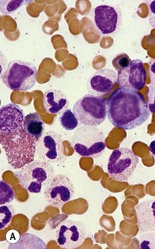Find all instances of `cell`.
<instances>
[{
  "label": "cell",
  "mask_w": 155,
  "mask_h": 249,
  "mask_svg": "<svg viewBox=\"0 0 155 249\" xmlns=\"http://www.w3.org/2000/svg\"><path fill=\"white\" fill-rule=\"evenodd\" d=\"M19 183L31 194H39L54 178L53 166L41 160H33L15 172Z\"/></svg>",
  "instance_id": "3957f363"
},
{
  "label": "cell",
  "mask_w": 155,
  "mask_h": 249,
  "mask_svg": "<svg viewBox=\"0 0 155 249\" xmlns=\"http://www.w3.org/2000/svg\"><path fill=\"white\" fill-rule=\"evenodd\" d=\"M150 151L154 156H155V141H153L152 142L150 143Z\"/></svg>",
  "instance_id": "d4e9b609"
},
{
  "label": "cell",
  "mask_w": 155,
  "mask_h": 249,
  "mask_svg": "<svg viewBox=\"0 0 155 249\" xmlns=\"http://www.w3.org/2000/svg\"><path fill=\"white\" fill-rule=\"evenodd\" d=\"M71 146L81 157L97 158L106 149L105 135L97 127L83 125L74 133Z\"/></svg>",
  "instance_id": "277c9868"
},
{
  "label": "cell",
  "mask_w": 155,
  "mask_h": 249,
  "mask_svg": "<svg viewBox=\"0 0 155 249\" xmlns=\"http://www.w3.org/2000/svg\"><path fill=\"white\" fill-rule=\"evenodd\" d=\"M43 106L48 114H61L69 107L67 96L64 92L56 89H50L44 93Z\"/></svg>",
  "instance_id": "9a60e30c"
},
{
  "label": "cell",
  "mask_w": 155,
  "mask_h": 249,
  "mask_svg": "<svg viewBox=\"0 0 155 249\" xmlns=\"http://www.w3.org/2000/svg\"><path fill=\"white\" fill-rule=\"evenodd\" d=\"M117 83L120 88L141 90L146 84V71L143 61L131 60L128 67L117 72Z\"/></svg>",
  "instance_id": "7c38bea8"
},
{
  "label": "cell",
  "mask_w": 155,
  "mask_h": 249,
  "mask_svg": "<svg viewBox=\"0 0 155 249\" xmlns=\"http://www.w3.org/2000/svg\"><path fill=\"white\" fill-rule=\"evenodd\" d=\"M38 69L34 64L21 60H13L2 76V81L12 90L27 91L35 85Z\"/></svg>",
  "instance_id": "8992f818"
},
{
  "label": "cell",
  "mask_w": 155,
  "mask_h": 249,
  "mask_svg": "<svg viewBox=\"0 0 155 249\" xmlns=\"http://www.w3.org/2000/svg\"><path fill=\"white\" fill-rule=\"evenodd\" d=\"M24 127L27 133L38 142L45 131V124L38 113H31L25 116Z\"/></svg>",
  "instance_id": "2e32d148"
},
{
  "label": "cell",
  "mask_w": 155,
  "mask_h": 249,
  "mask_svg": "<svg viewBox=\"0 0 155 249\" xmlns=\"http://www.w3.org/2000/svg\"><path fill=\"white\" fill-rule=\"evenodd\" d=\"M59 123L64 129L72 131L78 126V120L75 113L70 109H66L59 117Z\"/></svg>",
  "instance_id": "d6986e66"
},
{
  "label": "cell",
  "mask_w": 155,
  "mask_h": 249,
  "mask_svg": "<svg viewBox=\"0 0 155 249\" xmlns=\"http://www.w3.org/2000/svg\"><path fill=\"white\" fill-rule=\"evenodd\" d=\"M136 212L139 230L145 233L155 232V199L139 203Z\"/></svg>",
  "instance_id": "5bb4252c"
},
{
  "label": "cell",
  "mask_w": 155,
  "mask_h": 249,
  "mask_svg": "<svg viewBox=\"0 0 155 249\" xmlns=\"http://www.w3.org/2000/svg\"><path fill=\"white\" fill-rule=\"evenodd\" d=\"M131 58L127 54L120 53L113 59V66L119 72L121 69H126V67H128L129 64H131Z\"/></svg>",
  "instance_id": "603a6c76"
},
{
  "label": "cell",
  "mask_w": 155,
  "mask_h": 249,
  "mask_svg": "<svg viewBox=\"0 0 155 249\" xmlns=\"http://www.w3.org/2000/svg\"><path fill=\"white\" fill-rule=\"evenodd\" d=\"M139 161V157L131 149H116L107 161V173L114 180L127 182L136 169Z\"/></svg>",
  "instance_id": "52a82bcc"
},
{
  "label": "cell",
  "mask_w": 155,
  "mask_h": 249,
  "mask_svg": "<svg viewBox=\"0 0 155 249\" xmlns=\"http://www.w3.org/2000/svg\"><path fill=\"white\" fill-rule=\"evenodd\" d=\"M149 21H150V25H151L154 28H155V17H150Z\"/></svg>",
  "instance_id": "484cf974"
},
{
  "label": "cell",
  "mask_w": 155,
  "mask_h": 249,
  "mask_svg": "<svg viewBox=\"0 0 155 249\" xmlns=\"http://www.w3.org/2000/svg\"><path fill=\"white\" fill-rule=\"evenodd\" d=\"M150 85L149 86V109L151 113H155V61L150 64Z\"/></svg>",
  "instance_id": "ffe728a7"
},
{
  "label": "cell",
  "mask_w": 155,
  "mask_h": 249,
  "mask_svg": "<svg viewBox=\"0 0 155 249\" xmlns=\"http://www.w3.org/2000/svg\"><path fill=\"white\" fill-rule=\"evenodd\" d=\"M15 212L11 205H2L0 207V230L8 227L10 225Z\"/></svg>",
  "instance_id": "44dd1931"
},
{
  "label": "cell",
  "mask_w": 155,
  "mask_h": 249,
  "mask_svg": "<svg viewBox=\"0 0 155 249\" xmlns=\"http://www.w3.org/2000/svg\"><path fill=\"white\" fill-rule=\"evenodd\" d=\"M22 109L8 104L0 109V142L5 151L8 164L19 170L34 160L38 141L24 127Z\"/></svg>",
  "instance_id": "6da1fadb"
},
{
  "label": "cell",
  "mask_w": 155,
  "mask_h": 249,
  "mask_svg": "<svg viewBox=\"0 0 155 249\" xmlns=\"http://www.w3.org/2000/svg\"><path fill=\"white\" fill-rule=\"evenodd\" d=\"M116 82H117V74L114 70L100 69L89 77L87 88L89 94L93 96L103 97L113 90Z\"/></svg>",
  "instance_id": "4fadbf2b"
},
{
  "label": "cell",
  "mask_w": 155,
  "mask_h": 249,
  "mask_svg": "<svg viewBox=\"0 0 155 249\" xmlns=\"http://www.w3.org/2000/svg\"><path fill=\"white\" fill-rule=\"evenodd\" d=\"M94 23L103 36L116 34L121 26L120 8L107 4L97 6L94 10Z\"/></svg>",
  "instance_id": "9c48e42d"
},
{
  "label": "cell",
  "mask_w": 155,
  "mask_h": 249,
  "mask_svg": "<svg viewBox=\"0 0 155 249\" xmlns=\"http://www.w3.org/2000/svg\"><path fill=\"white\" fill-rule=\"evenodd\" d=\"M73 112L82 124L97 127L107 118V101L104 97L88 94L75 104Z\"/></svg>",
  "instance_id": "5b68a950"
},
{
  "label": "cell",
  "mask_w": 155,
  "mask_h": 249,
  "mask_svg": "<svg viewBox=\"0 0 155 249\" xmlns=\"http://www.w3.org/2000/svg\"><path fill=\"white\" fill-rule=\"evenodd\" d=\"M8 249H46V245L41 239L30 233H24L20 237L16 245L10 244Z\"/></svg>",
  "instance_id": "e0dca14e"
},
{
  "label": "cell",
  "mask_w": 155,
  "mask_h": 249,
  "mask_svg": "<svg viewBox=\"0 0 155 249\" xmlns=\"http://www.w3.org/2000/svg\"><path fill=\"white\" fill-rule=\"evenodd\" d=\"M150 110L138 90L120 88L107 101V117L113 126L125 130L134 129L150 118Z\"/></svg>",
  "instance_id": "7a4b0ae2"
},
{
  "label": "cell",
  "mask_w": 155,
  "mask_h": 249,
  "mask_svg": "<svg viewBox=\"0 0 155 249\" xmlns=\"http://www.w3.org/2000/svg\"><path fill=\"white\" fill-rule=\"evenodd\" d=\"M38 155L40 160L49 163L61 162L65 158L62 138L58 133L49 131L38 140Z\"/></svg>",
  "instance_id": "8fae6325"
},
{
  "label": "cell",
  "mask_w": 155,
  "mask_h": 249,
  "mask_svg": "<svg viewBox=\"0 0 155 249\" xmlns=\"http://www.w3.org/2000/svg\"><path fill=\"white\" fill-rule=\"evenodd\" d=\"M30 3L29 1L24 0H2L0 2V10L1 15H9L15 13L19 10L22 6Z\"/></svg>",
  "instance_id": "ac0fdd59"
},
{
  "label": "cell",
  "mask_w": 155,
  "mask_h": 249,
  "mask_svg": "<svg viewBox=\"0 0 155 249\" xmlns=\"http://www.w3.org/2000/svg\"><path fill=\"white\" fill-rule=\"evenodd\" d=\"M75 195V188L70 178L64 175L54 176L45 188L44 196L49 204L55 207H63L71 201Z\"/></svg>",
  "instance_id": "ba28073f"
},
{
  "label": "cell",
  "mask_w": 155,
  "mask_h": 249,
  "mask_svg": "<svg viewBox=\"0 0 155 249\" xmlns=\"http://www.w3.org/2000/svg\"><path fill=\"white\" fill-rule=\"evenodd\" d=\"M87 232L82 223L66 220L60 223L56 231V241L64 249H76L85 241Z\"/></svg>",
  "instance_id": "30bf717a"
},
{
  "label": "cell",
  "mask_w": 155,
  "mask_h": 249,
  "mask_svg": "<svg viewBox=\"0 0 155 249\" xmlns=\"http://www.w3.org/2000/svg\"><path fill=\"white\" fill-rule=\"evenodd\" d=\"M148 4H149L150 14L154 15V16L150 17H155V1H151L150 3H148Z\"/></svg>",
  "instance_id": "cb8c5ba5"
},
{
  "label": "cell",
  "mask_w": 155,
  "mask_h": 249,
  "mask_svg": "<svg viewBox=\"0 0 155 249\" xmlns=\"http://www.w3.org/2000/svg\"><path fill=\"white\" fill-rule=\"evenodd\" d=\"M15 193L9 184L1 181L0 182V204L5 205L14 201Z\"/></svg>",
  "instance_id": "7402d4cb"
}]
</instances>
